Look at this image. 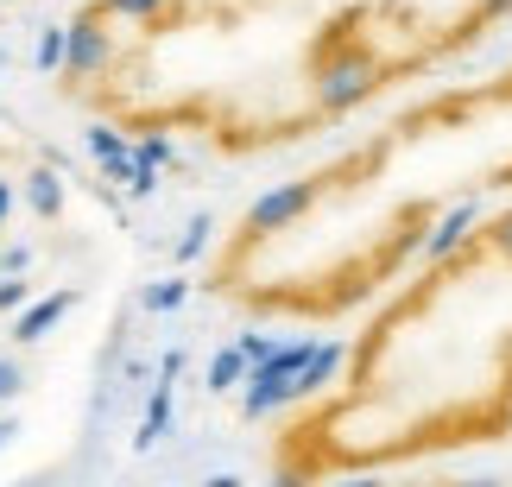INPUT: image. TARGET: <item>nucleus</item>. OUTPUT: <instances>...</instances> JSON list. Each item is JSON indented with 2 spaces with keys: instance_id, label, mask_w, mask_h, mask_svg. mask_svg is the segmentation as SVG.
Wrapping results in <instances>:
<instances>
[{
  "instance_id": "f257e3e1",
  "label": "nucleus",
  "mask_w": 512,
  "mask_h": 487,
  "mask_svg": "<svg viewBox=\"0 0 512 487\" xmlns=\"http://www.w3.org/2000/svg\"><path fill=\"white\" fill-rule=\"evenodd\" d=\"M512 38V0H76L57 95L133 146L260 165Z\"/></svg>"
},
{
  "instance_id": "f03ea898",
  "label": "nucleus",
  "mask_w": 512,
  "mask_h": 487,
  "mask_svg": "<svg viewBox=\"0 0 512 487\" xmlns=\"http://www.w3.org/2000/svg\"><path fill=\"white\" fill-rule=\"evenodd\" d=\"M500 203H512V38L266 184L215 235L203 291L247 323L329 329Z\"/></svg>"
},
{
  "instance_id": "7ed1b4c3",
  "label": "nucleus",
  "mask_w": 512,
  "mask_h": 487,
  "mask_svg": "<svg viewBox=\"0 0 512 487\" xmlns=\"http://www.w3.org/2000/svg\"><path fill=\"white\" fill-rule=\"evenodd\" d=\"M512 443V203L462 222L361 317L336 374L266 431L272 487H361Z\"/></svg>"
},
{
  "instance_id": "20e7f679",
  "label": "nucleus",
  "mask_w": 512,
  "mask_h": 487,
  "mask_svg": "<svg viewBox=\"0 0 512 487\" xmlns=\"http://www.w3.org/2000/svg\"><path fill=\"white\" fill-rule=\"evenodd\" d=\"M361 487H506L487 475H449V469H418V475H392V481H361Z\"/></svg>"
}]
</instances>
